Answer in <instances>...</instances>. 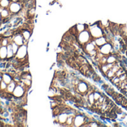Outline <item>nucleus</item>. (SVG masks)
Segmentation results:
<instances>
[{"instance_id": "obj_1", "label": "nucleus", "mask_w": 127, "mask_h": 127, "mask_svg": "<svg viewBox=\"0 0 127 127\" xmlns=\"http://www.w3.org/2000/svg\"><path fill=\"white\" fill-rule=\"evenodd\" d=\"M89 31L93 39L105 35L104 29L100 25V22H95V23L89 25Z\"/></svg>"}, {"instance_id": "obj_2", "label": "nucleus", "mask_w": 127, "mask_h": 127, "mask_svg": "<svg viewBox=\"0 0 127 127\" xmlns=\"http://www.w3.org/2000/svg\"><path fill=\"white\" fill-rule=\"evenodd\" d=\"M92 39L93 38H92V35H91V34L89 32V29H86V30L80 32L77 36V43L81 47L83 46H84L86 43L91 41Z\"/></svg>"}, {"instance_id": "obj_3", "label": "nucleus", "mask_w": 127, "mask_h": 127, "mask_svg": "<svg viewBox=\"0 0 127 127\" xmlns=\"http://www.w3.org/2000/svg\"><path fill=\"white\" fill-rule=\"evenodd\" d=\"M89 83L84 81V80H81L79 84L75 86V91L76 93H79L82 95L86 94L88 91H89Z\"/></svg>"}, {"instance_id": "obj_4", "label": "nucleus", "mask_w": 127, "mask_h": 127, "mask_svg": "<svg viewBox=\"0 0 127 127\" xmlns=\"http://www.w3.org/2000/svg\"><path fill=\"white\" fill-rule=\"evenodd\" d=\"M98 50L100 52H101L103 55H109V54H115L114 49H113V45L110 42H107L103 46L98 48Z\"/></svg>"}, {"instance_id": "obj_5", "label": "nucleus", "mask_w": 127, "mask_h": 127, "mask_svg": "<svg viewBox=\"0 0 127 127\" xmlns=\"http://www.w3.org/2000/svg\"><path fill=\"white\" fill-rule=\"evenodd\" d=\"M86 115L83 112H80L74 116V127H82L85 122V118Z\"/></svg>"}, {"instance_id": "obj_6", "label": "nucleus", "mask_w": 127, "mask_h": 127, "mask_svg": "<svg viewBox=\"0 0 127 127\" xmlns=\"http://www.w3.org/2000/svg\"><path fill=\"white\" fill-rule=\"evenodd\" d=\"M9 10L11 13H15V14H18L20 10L22 9V5L21 2H13L11 1V3L9 5Z\"/></svg>"}, {"instance_id": "obj_7", "label": "nucleus", "mask_w": 127, "mask_h": 127, "mask_svg": "<svg viewBox=\"0 0 127 127\" xmlns=\"http://www.w3.org/2000/svg\"><path fill=\"white\" fill-rule=\"evenodd\" d=\"M13 94L14 97H22L25 94H27V91L24 87L17 84L13 92Z\"/></svg>"}, {"instance_id": "obj_8", "label": "nucleus", "mask_w": 127, "mask_h": 127, "mask_svg": "<svg viewBox=\"0 0 127 127\" xmlns=\"http://www.w3.org/2000/svg\"><path fill=\"white\" fill-rule=\"evenodd\" d=\"M82 48H83V50L85 52H91V51H92V50L97 49V47L96 46V44H95L94 40L92 39L91 41H89V43H86L84 46H83Z\"/></svg>"}, {"instance_id": "obj_9", "label": "nucleus", "mask_w": 127, "mask_h": 127, "mask_svg": "<svg viewBox=\"0 0 127 127\" xmlns=\"http://www.w3.org/2000/svg\"><path fill=\"white\" fill-rule=\"evenodd\" d=\"M93 40H94V41H95V43L96 44V46L97 48L103 46L105 43H106L108 42L105 35L101 36V37H97V38H94Z\"/></svg>"}, {"instance_id": "obj_10", "label": "nucleus", "mask_w": 127, "mask_h": 127, "mask_svg": "<svg viewBox=\"0 0 127 127\" xmlns=\"http://www.w3.org/2000/svg\"><path fill=\"white\" fill-rule=\"evenodd\" d=\"M68 115L67 113H65V112H62L60 114H59V115L57 116V119H58L59 123L60 124V127L63 124H65L66 123V121L68 119Z\"/></svg>"}, {"instance_id": "obj_11", "label": "nucleus", "mask_w": 127, "mask_h": 127, "mask_svg": "<svg viewBox=\"0 0 127 127\" xmlns=\"http://www.w3.org/2000/svg\"><path fill=\"white\" fill-rule=\"evenodd\" d=\"M7 57V46H1L0 47V58L2 61H5Z\"/></svg>"}, {"instance_id": "obj_12", "label": "nucleus", "mask_w": 127, "mask_h": 127, "mask_svg": "<svg viewBox=\"0 0 127 127\" xmlns=\"http://www.w3.org/2000/svg\"><path fill=\"white\" fill-rule=\"evenodd\" d=\"M2 80L7 84L8 85L9 83H10L13 81V77L10 76V74L7 72L3 73V76H2Z\"/></svg>"}, {"instance_id": "obj_13", "label": "nucleus", "mask_w": 127, "mask_h": 127, "mask_svg": "<svg viewBox=\"0 0 127 127\" xmlns=\"http://www.w3.org/2000/svg\"><path fill=\"white\" fill-rule=\"evenodd\" d=\"M75 28H76V30L78 32V34L86 29H89V25H86V24H83V23H78L76 25H74Z\"/></svg>"}, {"instance_id": "obj_14", "label": "nucleus", "mask_w": 127, "mask_h": 127, "mask_svg": "<svg viewBox=\"0 0 127 127\" xmlns=\"http://www.w3.org/2000/svg\"><path fill=\"white\" fill-rule=\"evenodd\" d=\"M106 58L108 64H114L118 61L116 54H109V55H106Z\"/></svg>"}, {"instance_id": "obj_15", "label": "nucleus", "mask_w": 127, "mask_h": 127, "mask_svg": "<svg viewBox=\"0 0 127 127\" xmlns=\"http://www.w3.org/2000/svg\"><path fill=\"white\" fill-rule=\"evenodd\" d=\"M16 85H17V83L13 80L10 83H9V84L7 85V88H6V91H7L8 93L13 94V91H14V89H15Z\"/></svg>"}, {"instance_id": "obj_16", "label": "nucleus", "mask_w": 127, "mask_h": 127, "mask_svg": "<svg viewBox=\"0 0 127 127\" xmlns=\"http://www.w3.org/2000/svg\"><path fill=\"white\" fill-rule=\"evenodd\" d=\"M74 115H68V119L66 121V125L67 127H74Z\"/></svg>"}, {"instance_id": "obj_17", "label": "nucleus", "mask_w": 127, "mask_h": 127, "mask_svg": "<svg viewBox=\"0 0 127 127\" xmlns=\"http://www.w3.org/2000/svg\"><path fill=\"white\" fill-rule=\"evenodd\" d=\"M110 82H112V85H115L116 87H118V86L119 85L120 82H121V80H120V78H119L118 76H115L114 77H112V78L110 79Z\"/></svg>"}, {"instance_id": "obj_18", "label": "nucleus", "mask_w": 127, "mask_h": 127, "mask_svg": "<svg viewBox=\"0 0 127 127\" xmlns=\"http://www.w3.org/2000/svg\"><path fill=\"white\" fill-rule=\"evenodd\" d=\"M88 101H89V103L90 104L91 107H92V106H93V105L95 104V100L93 93H91V94H88Z\"/></svg>"}, {"instance_id": "obj_19", "label": "nucleus", "mask_w": 127, "mask_h": 127, "mask_svg": "<svg viewBox=\"0 0 127 127\" xmlns=\"http://www.w3.org/2000/svg\"><path fill=\"white\" fill-rule=\"evenodd\" d=\"M102 94H103V93L100 92L99 90H96L95 91L93 92V94H94V97H95V101H97V100H98L100 99V97H101Z\"/></svg>"}, {"instance_id": "obj_20", "label": "nucleus", "mask_w": 127, "mask_h": 127, "mask_svg": "<svg viewBox=\"0 0 127 127\" xmlns=\"http://www.w3.org/2000/svg\"><path fill=\"white\" fill-rule=\"evenodd\" d=\"M106 76H107L109 79H111L112 77H114V76H115V73L113 70H112L110 69V70L107 72V73H106Z\"/></svg>"}, {"instance_id": "obj_21", "label": "nucleus", "mask_w": 127, "mask_h": 127, "mask_svg": "<svg viewBox=\"0 0 127 127\" xmlns=\"http://www.w3.org/2000/svg\"><path fill=\"white\" fill-rule=\"evenodd\" d=\"M7 85L2 80L1 82H0V90H3V91H6V88H7Z\"/></svg>"}, {"instance_id": "obj_22", "label": "nucleus", "mask_w": 127, "mask_h": 127, "mask_svg": "<svg viewBox=\"0 0 127 127\" xmlns=\"http://www.w3.org/2000/svg\"><path fill=\"white\" fill-rule=\"evenodd\" d=\"M6 61L5 62H1L0 63V69H4L5 67H6Z\"/></svg>"}, {"instance_id": "obj_23", "label": "nucleus", "mask_w": 127, "mask_h": 127, "mask_svg": "<svg viewBox=\"0 0 127 127\" xmlns=\"http://www.w3.org/2000/svg\"><path fill=\"white\" fill-rule=\"evenodd\" d=\"M32 91H33V90H31V91H30L28 92V94H31V93Z\"/></svg>"}]
</instances>
